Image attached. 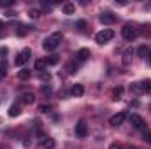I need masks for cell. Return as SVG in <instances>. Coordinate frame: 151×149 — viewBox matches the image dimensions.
Listing matches in <instances>:
<instances>
[{"label": "cell", "instance_id": "1", "mask_svg": "<svg viewBox=\"0 0 151 149\" xmlns=\"http://www.w3.org/2000/svg\"><path fill=\"white\" fill-rule=\"evenodd\" d=\"M62 39H63V35H62L60 32H56V34H53V35H49V37L44 39V44H42V47H44L46 51H53V49H56V47L60 46Z\"/></svg>", "mask_w": 151, "mask_h": 149}, {"label": "cell", "instance_id": "2", "mask_svg": "<svg viewBox=\"0 0 151 149\" xmlns=\"http://www.w3.org/2000/svg\"><path fill=\"white\" fill-rule=\"evenodd\" d=\"M137 34H139V32H137V28H135L134 25H130V23H128V25H125V27L121 28V35H123L125 40H134V39L137 37Z\"/></svg>", "mask_w": 151, "mask_h": 149}, {"label": "cell", "instance_id": "3", "mask_svg": "<svg viewBox=\"0 0 151 149\" xmlns=\"http://www.w3.org/2000/svg\"><path fill=\"white\" fill-rule=\"evenodd\" d=\"M113 37H114V32L109 30V28H106V30H102V32H99V34L95 35V40H97L99 44H106V42H109Z\"/></svg>", "mask_w": 151, "mask_h": 149}, {"label": "cell", "instance_id": "4", "mask_svg": "<svg viewBox=\"0 0 151 149\" xmlns=\"http://www.w3.org/2000/svg\"><path fill=\"white\" fill-rule=\"evenodd\" d=\"M30 56H32V51H30L28 47H25V49H23V51H21V53L16 56V65H18V67L25 65V63L30 60Z\"/></svg>", "mask_w": 151, "mask_h": 149}, {"label": "cell", "instance_id": "5", "mask_svg": "<svg viewBox=\"0 0 151 149\" xmlns=\"http://www.w3.org/2000/svg\"><path fill=\"white\" fill-rule=\"evenodd\" d=\"M76 135L81 137V139L88 135V125H86L84 119H79V121H77V125H76Z\"/></svg>", "mask_w": 151, "mask_h": 149}, {"label": "cell", "instance_id": "6", "mask_svg": "<svg viewBox=\"0 0 151 149\" xmlns=\"http://www.w3.org/2000/svg\"><path fill=\"white\" fill-rule=\"evenodd\" d=\"M130 125L135 128V130H142L144 126H146V123H144V119L139 116V114H132L130 116Z\"/></svg>", "mask_w": 151, "mask_h": 149}, {"label": "cell", "instance_id": "7", "mask_svg": "<svg viewBox=\"0 0 151 149\" xmlns=\"http://www.w3.org/2000/svg\"><path fill=\"white\" fill-rule=\"evenodd\" d=\"M125 119H127V111H121V112H118V114H114L113 117L109 119V123H111V126H119Z\"/></svg>", "mask_w": 151, "mask_h": 149}, {"label": "cell", "instance_id": "8", "mask_svg": "<svg viewBox=\"0 0 151 149\" xmlns=\"http://www.w3.org/2000/svg\"><path fill=\"white\" fill-rule=\"evenodd\" d=\"M114 21H116V16H114L113 12L106 11V12L100 14V23H104V25H113Z\"/></svg>", "mask_w": 151, "mask_h": 149}, {"label": "cell", "instance_id": "9", "mask_svg": "<svg viewBox=\"0 0 151 149\" xmlns=\"http://www.w3.org/2000/svg\"><path fill=\"white\" fill-rule=\"evenodd\" d=\"M90 56H91V53H90V49H86V47H83V49H79V51L76 53V60H77L79 63L86 62V60H88Z\"/></svg>", "mask_w": 151, "mask_h": 149}, {"label": "cell", "instance_id": "10", "mask_svg": "<svg viewBox=\"0 0 151 149\" xmlns=\"http://www.w3.org/2000/svg\"><path fill=\"white\" fill-rule=\"evenodd\" d=\"M130 93L135 95V97L142 95V93H144V90H142V82H134V84L130 86Z\"/></svg>", "mask_w": 151, "mask_h": 149}, {"label": "cell", "instance_id": "11", "mask_svg": "<svg viewBox=\"0 0 151 149\" xmlns=\"http://www.w3.org/2000/svg\"><path fill=\"white\" fill-rule=\"evenodd\" d=\"M42 148L44 149H55L56 146V142H55V139H51V137H42Z\"/></svg>", "mask_w": 151, "mask_h": 149}, {"label": "cell", "instance_id": "12", "mask_svg": "<svg viewBox=\"0 0 151 149\" xmlns=\"http://www.w3.org/2000/svg\"><path fill=\"white\" fill-rule=\"evenodd\" d=\"M21 114V105L19 104H12L11 107H9V116L11 117H16V116H19Z\"/></svg>", "mask_w": 151, "mask_h": 149}, {"label": "cell", "instance_id": "13", "mask_svg": "<svg viewBox=\"0 0 151 149\" xmlns=\"http://www.w3.org/2000/svg\"><path fill=\"white\" fill-rule=\"evenodd\" d=\"M62 11H63V14H74L76 12V5L74 4H70V2H65V4L62 5Z\"/></svg>", "mask_w": 151, "mask_h": 149}, {"label": "cell", "instance_id": "14", "mask_svg": "<svg viewBox=\"0 0 151 149\" xmlns=\"http://www.w3.org/2000/svg\"><path fill=\"white\" fill-rule=\"evenodd\" d=\"M132 54H134V51H132V49H128V51H125V53H123V58H121L123 65H130V63H132Z\"/></svg>", "mask_w": 151, "mask_h": 149}, {"label": "cell", "instance_id": "15", "mask_svg": "<svg viewBox=\"0 0 151 149\" xmlns=\"http://www.w3.org/2000/svg\"><path fill=\"white\" fill-rule=\"evenodd\" d=\"M34 100H35L34 93H25V95H23V98H21V102H23L25 105H32V104H34Z\"/></svg>", "mask_w": 151, "mask_h": 149}, {"label": "cell", "instance_id": "16", "mask_svg": "<svg viewBox=\"0 0 151 149\" xmlns=\"http://www.w3.org/2000/svg\"><path fill=\"white\" fill-rule=\"evenodd\" d=\"M70 93H72L74 97H81V95L84 93V88H83V84H74V86H72V90H70Z\"/></svg>", "mask_w": 151, "mask_h": 149}, {"label": "cell", "instance_id": "17", "mask_svg": "<svg viewBox=\"0 0 151 149\" xmlns=\"http://www.w3.org/2000/svg\"><path fill=\"white\" fill-rule=\"evenodd\" d=\"M30 75H32V72H30L28 69H21V70L18 72V77H19L21 81H27V79H30Z\"/></svg>", "mask_w": 151, "mask_h": 149}, {"label": "cell", "instance_id": "18", "mask_svg": "<svg viewBox=\"0 0 151 149\" xmlns=\"http://www.w3.org/2000/svg\"><path fill=\"white\" fill-rule=\"evenodd\" d=\"M46 67H47L46 60H35V70H39V72H44V70H46Z\"/></svg>", "mask_w": 151, "mask_h": 149}, {"label": "cell", "instance_id": "19", "mask_svg": "<svg viewBox=\"0 0 151 149\" xmlns=\"http://www.w3.org/2000/svg\"><path fill=\"white\" fill-rule=\"evenodd\" d=\"M137 54H139L141 58H146V56L150 54V47H148V46H141V47L137 49Z\"/></svg>", "mask_w": 151, "mask_h": 149}, {"label": "cell", "instance_id": "20", "mask_svg": "<svg viewBox=\"0 0 151 149\" xmlns=\"http://www.w3.org/2000/svg\"><path fill=\"white\" fill-rule=\"evenodd\" d=\"M58 60H60V58H58V54H51V56H47V58H46V63H47V65H56V63H58Z\"/></svg>", "mask_w": 151, "mask_h": 149}, {"label": "cell", "instance_id": "21", "mask_svg": "<svg viewBox=\"0 0 151 149\" xmlns=\"http://www.w3.org/2000/svg\"><path fill=\"white\" fill-rule=\"evenodd\" d=\"M121 93H123V88H114L113 90V100H119L121 98Z\"/></svg>", "mask_w": 151, "mask_h": 149}, {"label": "cell", "instance_id": "22", "mask_svg": "<svg viewBox=\"0 0 151 149\" xmlns=\"http://www.w3.org/2000/svg\"><path fill=\"white\" fill-rule=\"evenodd\" d=\"M142 90H144V93H150L151 95V79H148V81L142 82Z\"/></svg>", "mask_w": 151, "mask_h": 149}, {"label": "cell", "instance_id": "23", "mask_svg": "<svg viewBox=\"0 0 151 149\" xmlns=\"http://www.w3.org/2000/svg\"><path fill=\"white\" fill-rule=\"evenodd\" d=\"M27 32H28V30H27V27H25V25H21V27H18V30H16V34H18L19 37H23V35H27Z\"/></svg>", "mask_w": 151, "mask_h": 149}, {"label": "cell", "instance_id": "24", "mask_svg": "<svg viewBox=\"0 0 151 149\" xmlns=\"http://www.w3.org/2000/svg\"><path fill=\"white\" fill-rule=\"evenodd\" d=\"M40 91H42V93H44L46 97H49V95H51V86H49V84H47V86L44 84V86L40 88Z\"/></svg>", "mask_w": 151, "mask_h": 149}, {"label": "cell", "instance_id": "25", "mask_svg": "<svg viewBox=\"0 0 151 149\" xmlns=\"http://www.w3.org/2000/svg\"><path fill=\"white\" fill-rule=\"evenodd\" d=\"M28 16H30V18H32V19H37L39 16H40V12H39L37 9H32V11H30V12H28Z\"/></svg>", "mask_w": 151, "mask_h": 149}, {"label": "cell", "instance_id": "26", "mask_svg": "<svg viewBox=\"0 0 151 149\" xmlns=\"http://www.w3.org/2000/svg\"><path fill=\"white\" fill-rule=\"evenodd\" d=\"M12 4H14L12 0H0V5H2V7H11Z\"/></svg>", "mask_w": 151, "mask_h": 149}, {"label": "cell", "instance_id": "27", "mask_svg": "<svg viewBox=\"0 0 151 149\" xmlns=\"http://www.w3.org/2000/svg\"><path fill=\"white\" fill-rule=\"evenodd\" d=\"M77 28H79V30H84V28H86V21H84V19H79V21H77Z\"/></svg>", "mask_w": 151, "mask_h": 149}, {"label": "cell", "instance_id": "28", "mask_svg": "<svg viewBox=\"0 0 151 149\" xmlns=\"http://www.w3.org/2000/svg\"><path fill=\"white\" fill-rule=\"evenodd\" d=\"M144 140L151 146V132H146V133H144Z\"/></svg>", "mask_w": 151, "mask_h": 149}, {"label": "cell", "instance_id": "29", "mask_svg": "<svg viewBox=\"0 0 151 149\" xmlns=\"http://www.w3.org/2000/svg\"><path fill=\"white\" fill-rule=\"evenodd\" d=\"M5 77V65H0V81Z\"/></svg>", "mask_w": 151, "mask_h": 149}, {"label": "cell", "instance_id": "30", "mask_svg": "<svg viewBox=\"0 0 151 149\" xmlns=\"http://www.w3.org/2000/svg\"><path fill=\"white\" fill-rule=\"evenodd\" d=\"M67 69H69V72H70V74H74L76 70H77V65H74V63H70V65H69Z\"/></svg>", "mask_w": 151, "mask_h": 149}, {"label": "cell", "instance_id": "31", "mask_svg": "<svg viewBox=\"0 0 151 149\" xmlns=\"http://www.w3.org/2000/svg\"><path fill=\"white\" fill-rule=\"evenodd\" d=\"M39 111H40V112H49V111H51V107H49V105H40V109H39Z\"/></svg>", "mask_w": 151, "mask_h": 149}, {"label": "cell", "instance_id": "32", "mask_svg": "<svg viewBox=\"0 0 151 149\" xmlns=\"http://www.w3.org/2000/svg\"><path fill=\"white\" fill-rule=\"evenodd\" d=\"M49 77H51V75L46 74V72H42V74H40V79H42V81H49Z\"/></svg>", "mask_w": 151, "mask_h": 149}, {"label": "cell", "instance_id": "33", "mask_svg": "<svg viewBox=\"0 0 151 149\" xmlns=\"http://www.w3.org/2000/svg\"><path fill=\"white\" fill-rule=\"evenodd\" d=\"M5 16H7V18H14L16 12H14V11H9V12H5Z\"/></svg>", "mask_w": 151, "mask_h": 149}, {"label": "cell", "instance_id": "34", "mask_svg": "<svg viewBox=\"0 0 151 149\" xmlns=\"http://www.w3.org/2000/svg\"><path fill=\"white\" fill-rule=\"evenodd\" d=\"M109 149H121V146H119V144H116V142H114V144H111V146H109Z\"/></svg>", "mask_w": 151, "mask_h": 149}, {"label": "cell", "instance_id": "35", "mask_svg": "<svg viewBox=\"0 0 151 149\" xmlns=\"http://www.w3.org/2000/svg\"><path fill=\"white\" fill-rule=\"evenodd\" d=\"M0 54H7V47H0Z\"/></svg>", "mask_w": 151, "mask_h": 149}, {"label": "cell", "instance_id": "36", "mask_svg": "<svg viewBox=\"0 0 151 149\" xmlns=\"http://www.w3.org/2000/svg\"><path fill=\"white\" fill-rule=\"evenodd\" d=\"M2 28H4V23H2V21H0V30H2Z\"/></svg>", "mask_w": 151, "mask_h": 149}, {"label": "cell", "instance_id": "37", "mask_svg": "<svg viewBox=\"0 0 151 149\" xmlns=\"http://www.w3.org/2000/svg\"><path fill=\"white\" fill-rule=\"evenodd\" d=\"M148 60H150V62H151V51H150V54H148Z\"/></svg>", "mask_w": 151, "mask_h": 149}, {"label": "cell", "instance_id": "38", "mask_svg": "<svg viewBox=\"0 0 151 149\" xmlns=\"http://www.w3.org/2000/svg\"><path fill=\"white\" fill-rule=\"evenodd\" d=\"M130 149H137V148H130Z\"/></svg>", "mask_w": 151, "mask_h": 149}]
</instances>
